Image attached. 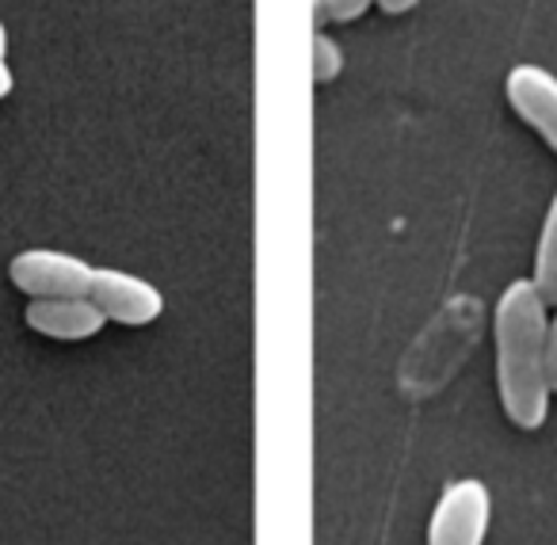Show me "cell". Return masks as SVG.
I'll list each match as a JSON object with an SVG mask.
<instances>
[{
  "mask_svg": "<svg viewBox=\"0 0 557 545\" xmlns=\"http://www.w3.org/2000/svg\"><path fill=\"white\" fill-rule=\"evenodd\" d=\"M329 24H356L371 9H379V0H325Z\"/></svg>",
  "mask_w": 557,
  "mask_h": 545,
  "instance_id": "obj_9",
  "label": "cell"
},
{
  "mask_svg": "<svg viewBox=\"0 0 557 545\" xmlns=\"http://www.w3.org/2000/svg\"><path fill=\"white\" fill-rule=\"evenodd\" d=\"M313 24L325 27L329 24V9H325V0H313Z\"/></svg>",
  "mask_w": 557,
  "mask_h": 545,
  "instance_id": "obj_13",
  "label": "cell"
},
{
  "mask_svg": "<svg viewBox=\"0 0 557 545\" xmlns=\"http://www.w3.org/2000/svg\"><path fill=\"white\" fill-rule=\"evenodd\" d=\"M420 0H379V9L386 12V16H405V12L417 9Z\"/></svg>",
  "mask_w": 557,
  "mask_h": 545,
  "instance_id": "obj_12",
  "label": "cell"
},
{
  "mask_svg": "<svg viewBox=\"0 0 557 545\" xmlns=\"http://www.w3.org/2000/svg\"><path fill=\"white\" fill-rule=\"evenodd\" d=\"M493 496L478 476L447 484L428 519V545H485Z\"/></svg>",
  "mask_w": 557,
  "mask_h": 545,
  "instance_id": "obj_3",
  "label": "cell"
},
{
  "mask_svg": "<svg viewBox=\"0 0 557 545\" xmlns=\"http://www.w3.org/2000/svg\"><path fill=\"white\" fill-rule=\"evenodd\" d=\"M508 103L542 141L557 153V77L542 65H516L504 80Z\"/></svg>",
  "mask_w": 557,
  "mask_h": 545,
  "instance_id": "obj_5",
  "label": "cell"
},
{
  "mask_svg": "<svg viewBox=\"0 0 557 545\" xmlns=\"http://www.w3.org/2000/svg\"><path fill=\"white\" fill-rule=\"evenodd\" d=\"M531 283L539 286L542 298H546L549 306H554V301H557V191H554V199H549L546 222H542V233H539Z\"/></svg>",
  "mask_w": 557,
  "mask_h": 545,
  "instance_id": "obj_7",
  "label": "cell"
},
{
  "mask_svg": "<svg viewBox=\"0 0 557 545\" xmlns=\"http://www.w3.org/2000/svg\"><path fill=\"white\" fill-rule=\"evenodd\" d=\"M24 321L39 336L73 344V339H92L108 324V317L88 294H77V298H32Z\"/></svg>",
  "mask_w": 557,
  "mask_h": 545,
  "instance_id": "obj_6",
  "label": "cell"
},
{
  "mask_svg": "<svg viewBox=\"0 0 557 545\" xmlns=\"http://www.w3.org/2000/svg\"><path fill=\"white\" fill-rule=\"evenodd\" d=\"M88 298L103 309V317L126 329H141V324H153L164 313V294L153 283H146L141 275L119 268H96L92 290Z\"/></svg>",
  "mask_w": 557,
  "mask_h": 545,
  "instance_id": "obj_4",
  "label": "cell"
},
{
  "mask_svg": "<svg viewBox=\"0 0 557 545\" xmlns=\"http://www.w3.org/2000/svg\"><path fill=\"white\" fill-rule=\"evenodd\" d=\"M341 73H344L341 42H336L325 27H318V32H313V80H318V85H329V80H336Z\"/></svg>",
  "mask_w": 557,
  "mask_h": 545,
  "instance_id": "obj_8",
  "label": "cell"
},
{
  "mask_svg": "<svg viewBox=\"0 0 557 545\" xmlns=\"http://www.w3.org/2000/svg\"><path fill=\"white\" fill-rule=\"evenodd\" d=\"M92 263L58 248H27L9 263L12 286L27 298H77L92 290Z\"/></svg>",
  "mask_w": 557,
  "mask_h": 545,
  "instance_id": "obj_2",
  "label": "cell"
},
{
  "mask_svg": "<svg viewBox=\"0 0 557 545\" xmlns=\"http://www.w3.org/2000/svg\"><path fill=\"white\" fill-rule=\"evenodd\" d=\"M0 54H9V27H4V20H0Z\"/></svg>",
  "mask_w": 557,
  "mask_h": 545,
  "instance_id": "obj_14",
  "label": "cell"
},
{
  "mask_svg": "<svg viewBox=\"0 0 557 545\" xmlns=\"http://www.w3.org/2000/svg\"><path fill=\"white\" fill-rule=\"evenodd\" d=\"M546 332L549 301L531 278H516L500 294L493 313L496 347V389L508 420L523 431H534L549 416V370H546Z\"/></svg>",
  "mask_w": 557,
  "mask_h": 545,
  "instance_id": "obj_1",
  "label": "cell"
},
{
  "mask_svg": "<svg viewBox=\"0 0 557 545\" xmlns=\"http://www.w3.org/2000/svg\"><path fill=\"white\" fill-rule=\"evenodd\" d=\"M16 92V73L9 65V54H0V100H9Z\"/></svg>",
  "mask_w": 557,
  "mask_h": 545,
  "instance_id": "obj_11",
  "label": "cell"
},
{
  "mask_svg": "<svg viewBox=\"0 0 557 545\" xmlns=\"http://www.w3.org/2000/svg\"><path fill=\"white\" fill-rule=\"evenodd\" d=\"M546 370H549V389L557 393V301H554V317H549V332H546Z\"/></svg>",
  "mask_w": 557,
  "mask_h": 545,
  "instance_id": "obj_10",
  "label": "cell"
}]
</instances>
